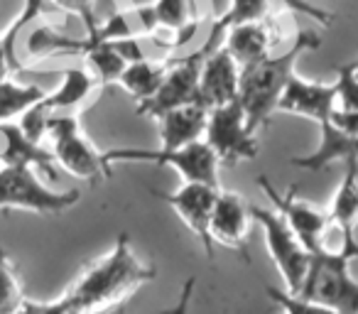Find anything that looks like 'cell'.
<instances>
[{
    "label": "cell",
    "mask_w": 358,
    "mask_h": 314,
    "mask_svg": "<svg viewBox=\"0 0 358 314\" xmlns=\"http://www.w3.org/2000/svg\"><path fill=\"white\" fill-rule=\"evenodd\" d=\"M155 278L157 270L152 265H145L133 253L128 234L123 231L115 238L110 253L91 263L66 290V294H62V299L69 314H103L130 299Z\"/></svg>",
    "instance_id": "obj_1"
},
{
    "label": "cell",
    "mask_w": 358,
    "mask_h": 314,
    "mask_svg": "<svg viewBox=\"0 0 358 314\" xmlns=\"http://www.w3.org/2000/svg\"><path fill=\"white\" fill-rule=\"evenodd\" d=\"M322 40L314 32H299L297 40L282 52L270 55L241 69L238 99L243 104L245 120L253 133L268 128L273 113H278V104L287 89L289 79L294 76V64L309 50H319Z\"/></svg>",
    "instance_id": "obj_2"
},
{
    "label": "cell",
    "mask_w": 358,
    "mask_h": 314,
    "mask_svg": "<svg viewBox=\"0 0 358 314\" xmlns=\"http://www.w3.org/2000/svg\"><path fill=\"white\" fill-rule=\"evenodd\" d=\"M356 258V236H343L341 250L319 248L309 253V268L297 294L338 314H358V283L348 273V265Z\"/></svg>",
    "instance_id": "obj_3"
},
{
    "label": "cell",
    "mask_w": 358,
    "mask_h": 314,
    "mask_svg": "<svg viewBox=\"0 0 358 314\" xmlns=\"http://www.w3.org/2000/svg\"><path fill=\"white\" fill-rule=\"evenodd\" d=\"M81 201L79 190L55 192L37 180L30 167L0 165V211H32L40 216H55L74 209Z\"/></svg>",
    "instance_id": "obj_4"
},
{
    "label": "cell",
    "mask_w": 358,
    "mask_h": 314,
    "mask_svg": "<svg viewBox=\"0 0 358 314\" xmlns=\"http://www.w3.org/2000/svg\"><path fill=\"white\" fill-rule=\"evenodd\" d=\"M110 167L115 162H150V165H167L185 177V182L219 187V157L204 138L185 145L179 150H138V148H113L106 152Z\"/></svg>",
    "instance_id": "obj_5"
},
{
    "label": "cell",
    "mask_w": 358,
    "mask_h": 314,
    "mask_svg": "<svg viewBox=\"0 0 358 314\" xmlns=\"http://www.w3.org/2000/svg\"><path fill=\"white\" fill-rule=\"evenodd\" d=\"M47 135L55 143V160L69 175L86 180L91 185L110 177V165L106 162V152H99L81 130L74 115H52L47 123Z\"/></svg>",
    "instance_id": "obj_6"
},
{
    "label": "cell",
    "mask_w": 358,
    "mask_h": 314,
    "mask_svg": "<svg viewBox=\"0 0 358 314\" xmlns=\"http://www.w3.org/2000/svg\"><path fill=\"white\" fill-rule=\"evenodd\" d=\"M255 135L258 133H253L248 128L241 99L209 110L204 140L224 165H238L243 160H255L260 155V143Z\"/></svg>",
    "instance_id": "obj_7"
},
{
    "label": "cell",
    "mask_w": 358,
    "mask_h": 314,
    "mask_svg": "<svg viewBox=\"0 0 358 314\" xmlns=\"http://www.w3.org/2000/svg\"><path fill=\"white\" fill-rule=\"evenodd\" d=\"M250 214L263 226L268 253H270V258H273L275 268L282 275L285 285H287V292L297 294L299 290H302L304 275H307V268H309L307 248L299 243L294 231L289 229V224L278 211L263 209V206H250Z\"/></svg>",
    "instance_id": "obj_8"
},
{
    "label": "cell",
    "mask_w": 358,
    "mask_h": 314,
    "mask_svg": "<svg viewBox=\"0 0 358 314\" xmlns=\"http://www.w3.org/2000/svg\"><path fill=\"white\" fill-rule=\"evenodd\" d=\"M211 52L214 50L201 45L199 50L187 55L185 59H179L177 64H169L157 94L150 101H145V104H138L135 113L143 115V118H159L162 113L179 108V106L199 104V74L201 66H204V59Z\"/></svg>",
    "instance_id": "obj_9"
},
{
    "label": "cell",
    "mask_w": 358,
    "mask_h": 314,
    "mask_svg": "<svg viewBox=\"0 0 358 314\" xmlns=\"http://www.w3.org/2000/svg\"><path fill=\"white\" fill-rule=\"evenodd\" d=\"M157 199L167 201L174 209V214L185 221L187 229L199 238V243L204 245L206 258H214V241L209 234L211 214H214L216 199L221 194V187L201 185V182H185L177 192L172 194H159L157 190H150Z\"/></svg>",
    "instance_id": "obj_10"
},
{
    "label": "cell",
    "mask_w": 358,
    "mask_h": 314,
    "mask_svg": "<svg viewBox=\"0 0 358 314\" xmlns=\"http://www.w3.org/2000/svg\"><path fill=\"white\" fill-rule=\"evenodd\" d=\"M258 185L265 194L270 197V201L275 204V211L282 216L285 221L289 224V229L294 231V236L299 238V243L307 248V253H314V250L324 248L322 236L324 229L329 226V214L324 209H317L309 201L297 199V187H289L285 194H280L270 180L265 175L258 177Z\"/></svg>",
    "instance_id": "obj_11"
},
{
    "label": "cell",
    "mask_w": 358,
    "mask_h": 314,
    "mask_svg": "<svg viewBox=\"0 0 358 314\" xmlns=\"http://www.w3.org/2000/svg\"><path fill=\"white\" fill-rule=\"evenodd\" d=\"M140 35L157 37L162 30L174 32L169 50H179L189 40H194L199 30V20L192 15L189 0H157L152 6L135 8Z\"/></svg>",
    "instance_id": "obj_12"
},
{
    "label": "cell",
    "mask_w": 358,
    "mask_h": 314,
    "mask_svg": "<svg viewBox=\"0 0 358 314\" xmlns=\"http://www.w3.org/2000/svg\"><path fill=\"white\" fill-rule=\"evenodd\" d=\"M253 214H250V204H245V199L236 192H221L216 199L214 214H211L209 234L214 245H224L231 248L250 263L248 255V229Z\"/></svg>",
    "instance_id": "obj_13"
},
{
    "label": "cell",
    "mask_w": 358,
    "mask_h": 314,
    "mask_svg": "<svg viewBox=\"0 0 358 314\" xmlns=\"http://www.w3.org/2000/svg\"><path fill=\"white\" fill-rule=\"evenodd\" d=\"M241 86V66L234 57L226 52V47H216L204 59L199 74V104L206 110L226 106L238 99Z\"/></svg>",
    "instance_id": "obj_14"
},
{
    "label": "cell",
    "mask_w": 358,
    "mask_h": 314,
    "mask_svg": "<svg viewBox=\"0 0 358 314\" xmlns=\"http://www.w3.org/2000/svg\"><path fill=\"white\" fill-rule=\"evenodd\" d=\"M334 110H336L334 84H314V81H304L299 76L289 79L287 89L278 104V113L302 115V118H309L319 125L329 123Z\"/></svg>",
    "instance_id": "obj_15"
},
{
    "label": "cell",
    "mask_w": 358,
    "mask_h": 314,
    "mask_svg": "<svg viewBox=\"0 0 358 314\" xmlns=\"http://www.w3.org/2000/svg\"><path fill=\"white\" fill-rule=\"evenodd\" d=\"M0 135H3V150H0V165L6 167H30L40 170L45 177L57 180V160L55 152L42 148V143L32 140L30 135L22 133L17 123H0Z\"/></svg>",
    "instance_id": "obj_16"
},
{
    "label": "cell",
    "mask_w": 358,
    "mask_h": 314,
    "mask_svg": "<svg viewBox=\"0 0 358 314\" xmlns=\"http://www.w3.org/2000/svg\"><path fill=\"white\" fill-rule=\"evenodd\" d=\"M275 40H278V27H275V22L268 15L265 20L234 25L231 30H226L221 45L234 57L236 64L243 69V66H250L273 55Z\"/></svg>",
    "instance_id": "obj_17"
},
{
    "label": "cell",
    "mask_w": 358,
    "mask_h": 314,
    "mask_svg": "<svg viewBox=\"0 0 358 314\" xmlns=\"http://www.w3.org/2000/svg\"><path fill=\"white\" fill-rule=\"evenodd\" d=\"M322 130V140H319L317 150L304 157H294L292 165L307 172H319L329 167L331 162H358V135H348L343 130L334 128L331 123L319 125Z\"/></svg>",
    "instance_id": "obj_18"
},
{
    "label": "cell",
    "mask_w": 358,
    "mask_h": 314,
    "mask_svg": "<svg viewBox=\"0 0 358 314\" xmlns=\"http://www.w3.org/2000/svg\"><path fill=\"white\" fill-rule=\"evenodd\" d=\"M206 118H209V110L201 104H187L162 113L157 118L162 150H179L194 140H201L206 130Z\"/></svg>",
    "instance_id": "obj_19"
},
{
    "label": "cell",
    "mask_w": 358,
    "mask_h": 314,
    "mask_svg": "<svg viewBox=\"0 0 358 314\" xmlns=\"http://www.w3.org/2000/svg\"><path fill=\"white\" fill-rule=\"evenodd\" d=\"M329 224L343 236H353L358 224V162H346V172L329 206Z\"/></svg>",
    "instance_id": "obj_20"
},
{
    "label": "cell",
    "mask_w": 358,
    "mask_h": 314,
    "mask_svg": "<svg viewBox=\"0 0 358 314\" xmlns=\"http://www.w3.org/2000/svg\"><path fill=\"white\" fill-rule=\"evenodd\" d=\"M55 74L62 76V84L52 94H45L40 99L42 108L52 115L62 108H74L91 91L99 89V81L91 76L89 69H64V71H55Z\"/></svg>",
    "instance_id": "obj_21"
},
{
    "label": "cell",
    "mask_w": 358,
    "mask_h": 314,
    "mask_svg": "<svg viewBox=\"0 0 358 314\" xmlns=\"http://www.w3.org/2000/svg\"><path fill=\"white\" fill-rule=\"evenodd\" d=\"M167 66L169 64H159V62H150V59L133 62V64H128L120 71L115 84L128 91L138 104H145V101L152 99L159 86H162Z\"/></svg>",
    "instance_id": "obj_22"
},
{
    "label": "cell",
    "mask_w": 358,
    "mask_h": 314,
    "mask_svg": "<svg viewBox=\"0 0 358 314\" xmlns=\"http://www.w3.org/2000/svg\"><path fill=\"white\" fill-rule=\"evenodd\" d=\"M268 15H270V0H231L229 10L214 20L204 45L209 47V50H216V47H221V42H224L226 30H231L234 25H243V22L265 20Z\"/></svg>",
    "instance_id": "obj_23"
},
{
    "label": "cell",
    "mask_w": 358,
    "mask_h": 314,
    "mask_svg": "<svg viewBox=\"0 0 358 314\" xmlns=\"http://www.w3.org/2000/svg\"><path fill=\"white\" fill-rule=\"evenodd\" d=\"M45 96V91L35 84H17L13 79L0 81V123H15L32 104Z\"/></svg>",
    "instance_id": "obj_24"
},
{
    "label": "cell",
    "mask_w": 358,
    "mask_h": 314,
    "mask_svg": "<svg viewBox=\"0 0 358 314\" xmlns=\"http://www.w3.org/2000/svg\"><path fill=\"white\" fill-rule=\"evenodd\" d=\"M86 62H89V71L99 86H106V84H113L118 81L120 71L128 66V62L115 52L113 42H99L94 45L89 52H86Z\"/></svg>",
    "instance_id": "obj_25"
},
{
    "label": "cell",
    "mask_w": 358,
    "mask_h": 314,
    "mask_svg": "<svg viewBox=\"0 0 358 314\" xmlns=\"http://www.w3.org/2000/svg\"><path fill=\"white\" fill-rule=\"evenodd\" d=\"M27 297L22 294V287L17 283L15 268L8 258L6 248L0 245V314H15L22 309Z\"/></svg>",
    "instance_id": "obj_26"
},
{
    "label": "cell",
    "mask_w": 358,
    "mask_h": 314,
    "mask_svg": "<svg viewBox=\"0 0 358 314\" xmlns=\"http://www.w3.org/2000/svg\"><path fill=\"white\" fill-rule=\"evenodd\" d=\"M336 108L343 113H356L358 110V74H356V59L346 62L336 69Z\"/></svg>",
    "instance_id": "obj_27"
},
{
    "label": "cell",
    "mask_w": 358,
    "mask_h": 314,
    "mask_svg": "<svg viewBox=\"0 0 358 314\" xmlns=\"http://www.w3.org/2000/svg\"><path fill=\"white\" fill-rule=\"evenodd\" d=\"M265 292L270 294V299H273L278 307H282L285 314H338V312H334V309L324 307V304L299 297V294L282 292V290L273 287V285H265Z\"/></svg>",
    "instance_id": "obj_28"
},
{
    "label": "cell",
    "mask_w": 358,
    "mask_h": 314,
    "mask_svg": "<svg viewBox=\"0 0 358 314\" xmlns=\"http://www.w3.org/2000/svg\"><path fill=\"white\" fill-rule=\"evenodd\" d=\"M17 37H20V30L15 25H8V30L0 35V81L10 79L13 71H25V66L17 62L15 55V45Z\"/></svg>",
    "instance_id": "obj_29"
},
{
    "label": "cell",
    "mask_w": 358,
    "mask_h": 314,
    "mask_svg": "<svg viewBox=\"0 0 358 314\" xmlns=\"http://www.w3.org/2000/svg\"><path fill=\"white\" fill-rule=\"evenodd\" d=\"M59 10L69 13V15H79L86 25V32L99 30L101 20H96L94 15V0H52Z\"/></svg>",
    "instance_id": "obj_30"
},
{
    "label": "cell",
    "mask_w": 358,
    "mask_h": 314,
    "mask_svg": "<svg viewBox=\"0 0 358 314\" xmlns=\"http://www.w3.org/2000/svg\"><path fill=\"white\" fill-rule=\"evenodd\" d=\"M282 6L287 8L289 13H294V15H307V17H312V20L322 22L324 27H329L334 20H336V15H334V13L312 6L309 0H282Z\"/></svg>",
    "instance_id": "obj_31"
},
{
    "label": "cell",
    "mask_w": 358,
    "mask_h": 314,
    "mask_svg": "<svg viewBox=\"0 0 358 314\" xmlns=\"http://www.w3.org/2000/svg\"><path fill=\"white\" fill-rule=\"evenodd\" d=\"M194 290H196V278H187L182 290H179V299L174 307L164 309L162 314H189V304L194 299Z\"/></svg>",
    "instance_id": "obj_32"
},
{
    "label": "cell",
    "mask_w": 358,
    "mask_h": 314,
    "mask_svg": "<svg viewBox=\"0 0 358 314\" xmlns=\"http://www.w3.org/2000/svg\"><path fill=\"white\" fill-rule=\"evenodd\" d=\"M42 13H45V0H22V10H20V15L13 20V25L22 32V27L30 25L32 20H37Z\"/></svg>",
    "instance_id": "obj_33"
},
{
    "label": "cell",
    "mask_w": 358,
    "mask_h": 314,
    "mask_svg": "<svg viewBox=\"0 0 358 314\" xmlns=\"http://www.w3.org/2000/svg\"><path fill=\"white\" fill-rule=\"evenodd\" d=\"M40 314H69V312H66V304H64V299H57V302L42 304Z\"/></svg>",
    "instance_id": "obj_34"
},
{
    "label": "cell",
    "mask_w": 358,
    "mask_h": 314,
    "mask_svg": "<svg viewBox=\"0 0 358 314\" xmlns=\"http://www.w3.org/2000/svg\"><path fill=\"white\" fill-rule=\"evenodd\" d=\"M40 309H42V304L30 302V299H27V302H25V307H22V309H17L15 314H40Z\"/></svg>",
    "instance_id": "obj_35"
},
{
    "label": "cell",
    "mask_w": 358,
    "mask_h": 314,
    "mask_svg": "<svg viewBox=\"0 0 358 314\" xmlns=\"http://www.w3.org/2000/svg\"><path fill=\"white\" fill-rule=\"evenodd\" d=\"M356 74H358V59H356Z\"/></svg>",
    "instance_id": "obj_36"
}]
</instances>
